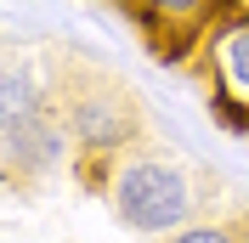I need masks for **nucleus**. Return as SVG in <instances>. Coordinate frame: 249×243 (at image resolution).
Instances as JSON below:
<instances>
[{"label":"nucleus","instance_id":"nucleus-1","mask_svg":"<svg viewBox=\"0 0 249 243\" xmlns=\"http://www.w3.org/2000/svg\"><path fill=\"white\" fill-rule=\"evenodd\" d=\"M46 79H51V102H57L68 136H74V175L96 192L102 175L113 170V158L147 136V113H142L136 91L113 68H102L91 57H74V51L51 57Z\"/></svg>","mask_w":249,"mask_h":243},{"label":"nucleus","instance_id":"nucleus-2","mask_svg":"<svg viewBox=\"0 0 249 243\" xmlns=\"http://www.w3.org/2000/svg\"><path fill=\"white\" fill-rule=\"evenodd\" d=\"M102 204L113 209L124 232H142V238H176V232L198 226L204 215H210V175L198 164H187L176 153L153 147V141L142 136L130 153L113 158V170L102 175Z\"/></svg>","mask_w":249,"mask_h":243},{"label":"nucleus","instance_id":"nucleus-3","mask_svg":"<svg viewBox=\"0 0 249 243\" xmlns=\"http://www.w3.org/2000/svg\"><path fill=\"white\" fill-rule=\"evenodd\" d=\"M187 68L198 74L215 119L232 124V130H249V6L244 0L227 17H215V29L198 40Z\"/></svg>","mask_w":249,"mask_h":243},{"label":"nucleus","instance_id":"nucleus-4","mask_svg":"<svg viewBox=\"0 0 249 243\" xmlns=\"http://www.w3.org/2000/svg\"><path fill=\"white\" fill-rule=\"evenodd\" d=\"M119 6L164 62H187L198 40L215 29V17H227L238 0H119Z\"/></svg>","mask_w":249,"mask_h":243},{"label":"nucleus","instance_id":"nucleus-5","mask_svg":"<svg viewBox=\"0 0 249 243\" xmlns=\"http://www.w3.org/2000/svg\"><path fill=\"white\" fill-rule=\"evenodd\" d=\"M62 170H74V136L51 102L34 124H23L17 136L0 141V175H6V187H46Z\"/></svg>","mask_w":249,"mask_h":243},{"label":"nucleus","instance_id":"nucleus-6","mask_svg":"<svg viewBox=\"0 0 249 243\" xmlns=\"http://www.w3.org/2000/svg\"><path fill=\"white\" fill-rule=\"evenodd\" d=\"M46 107H51V79L34 74V62L23 57H0V141L34 124Z\"/></svg>","mask_w":249,"mask_h":243},{"label":"nucleus","instance_id":"nucleus-7","mask_svg":"<svg viewBox=\"0 0 249 243\" xmlns=\"http://www.w3.org/2000/svg\"><path fill=\"white\" fill-rule=\"evenodd\" d=\"M164 243H249V209H238V215H204L198 226L176 232V238H164Z\"/></svg>","mask_w":249,"mask_h":243}]
</instances>
